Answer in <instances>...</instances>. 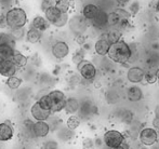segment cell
Wrapping results in <instances>:
<instances>
[{"instance_id":"cell-1","label":"cell","mask_w":159,"mask_h":149,"mask_svg":"<svg viewBox=\"0 0 159 149\" xmlns=\"http://www.w3.org/2000/svg\"><path fill=\"white\" fill-rule=\"evenodd\" d=\"M108 57L114 61L115 63H119V64H125L127 63L130 59L132 55V51L130 46L127 42L120 40L117 43H114L111 46L108 52Z\"/></svg>"},{"instance_id":"cell-2","label":"cell","mask_w":159,"mask_h":149,"mask_svg":"<svg viewBox=\"0 0 159 149\" xmlns=\"http://www.w3.org/2000/svg\"><path fill=\"white\" fill-rule=\"evenodd\" d=\"M7 23L11 28L24 27L27 23V14L21 8H13L9 10L6 14Z\"/></svg>"},{"instance_id":"cell-3","label":"cell","mask_w":159,"mask_h":149,"mask_svg":"<svg viewBox=\"0 0 159 149\" xmlns=\"http://www.w3.org/2000/svg\"><path fill=\"white\" fill-rule=\"evenodd\" d=\"M126 138H125L124 134L117 130H108L105 132L104 136H103V142L108 148L113 149L116 147H119L125 143Z\"/></svg>"},{"instance_id":"cell-4","label":"cell","mask_w":159,"mask_h":149,"mask_svg":"<svg viewBox=\"0 0 159 149\" xmlns=\"http://www.w3.org/2000/svg\"><path fill=\"white\" fill-rule=\"evenodd\" d=\"M48 96L51 99V112H60L65 108L66 104V96L62 91L60 90H53L48 94Z\"/></svg>"},{"instance_id":"cell-5","label":"cell","mask_w":159,"mask_h":149,"mask_svg":"<svg viewBox=\"0 0 159 149\" xmlns=\"http://www.w3.org/2000/svg\"><path fill=\"white\" fill-rule=\"evenodd\" d=\"M139 139H140L141 144H143L144 146H147V147H151V146H154L157 143L158 133L153 128H144L143 130L140 131Z\"/></svg>"},{"instance_id":"cell-6","label":"cell","mask_w":159,"mask_h":149,"mask_svg":"<svg viewBox=\"0 0 159 149\" xmlns=\"http://www.w3.org/2000/svg\"><path fill=\"white\" fill-rule=\"evenodd\" d=\"M77 70L80 74L82 78L84 80H88V81H91L95 78L96 76V68L95 66L91 63L90 61H82L80 64L77 65Z\"/></svg>"},{"instance_id":"cell-7","label":"cell","mask_w":159,"mask_h":149,"mask_svg":"<svg viewBox=\"0 0 159 149\" xmlns=\"http://www.w3.org/2000/svg\"><path fill=\"white\" fill-rule=\"evenodd\" d=\"M30 113L36 121H47L51 117L52 112L43 108L37 101L35 104H33L32 108H30Z\"/></svg>"},{"instance_id":"cell-8","label":"cell","mask_w":159,"mask_h":149,"mask_svg":"<svg viewBox=\"0 0 159 149\" xmlns=\"http://www.w3.org/2000/svg\"><path fill=\"white\" fill-rule=\"evenodd\" d=\"M69 27H70L71 32L75 33L76 35H81L82 33L86 30L87 28V23H86V19L84 16H74L73 19L69 21Z\"/></svg>"},{"instance_id":"cell-9","label":"cell","mask_w":159,"mask_h":149,"mask_svg":"<svg viewBox=\"0 0 159 149\" xmlns=\"http://www.w3.org/2000/svg\"><path fill=\"white\" fill-rule=\"evenodd\" d=\"M68 53H69V46L66 42L57 41L52 46V54L55 59H63L68 55Z\"/></svg>"},{"instance_id":"cell-10","label":"cell","mask_w":159,"mask_h":149,"mask_svg":"<svg viewBox=\"0 0 159 149\" xmlns=\"http://www.w3.org/2000/svg\"><path fill=\"white\" fill-rule=\"evenodd\" d=\"M17 66L12 61L8 59H0V75L3 77H12L15 76V72L17 70Z\"/></svg>"},{"instance_id":"cell-11","label":"cell","mask_w":159,"mask_h":149,"mask_svg":"<svg viewBox=\"0 0 159 149\" xmlns=\"http://www.w3.org/2000/svg\"><path fill=\"white\" fill-rule=\"evenodd\" d=\"M50 124L47 121H36L35 124H34L33 134L36 137L42 138V137H46L50 133Z\"/></svg>"},{"instance_id":"cell-12","label":"cell","mask_w":159,"mask_h":149,"mask_svg":"<svg viewBox=\"0 0 159 149\" xmlns=\"http://www.w3.org/2000/svg\"><path fill=\"white\" fill-rule=\"evenodd\" d=\"M145 72L141 67H131L127 72V78L131 83H140L144 80Z\"/></svg>"},{"instance_id":"cell-13","label":"cell","mask_w":159,"mask_h":149,"mask_svg":"<svg viewBox=\"0 0 159 149\" xmlns=\"http://www.w3.org/2000/svg\"><path fill=\"white\" fill-rule=\"evenodd\" d=\"M13 135H14V131L10 122L6 121L0 123V142H9L10 139H12Z\"/></svg>"},{"instance_id":"cell-14","label":"cell","mask_w":159,"mask_h":149,"mask_svg":"<svg viewBox=\"0 0 159 149\" xmlns=\"http://www.w3.org/2000/svg\"><path fill=\"white\" fill-rule=\"evenodd\" d=\"M101 11L94 4H87L82 9V16L86 20H95L100 15Z\"/></svg>"},{"instance_id":"cell-15","label":"cell","mask_w":159,"mask_h":149,"mask_svg":"<svg viewBox=\"0 0 159 149\" xmlns=\"http://www.w3.org/2000/svg\"><path fill=\"white\" fill-rule=\"evenodd\" d=\"M111 44L109 43V41L107 39H98L94 44L95 52L98 55H107L109 52V49H111Z\"/></svg>"},{"instance_id":"cell-16","label":"cell","mask_w":159,"mask_h":149,"mask_svg":"<svg viewBox=\"0 0 159 149\" xmlns=\"http://www.w3.org/2000/svg\"><path fill=\"white\" fill-rule=\"evenodd\" d=\"M44 15H46V19L49 21V23L53 25V24L61 17L62 12L57 8V7L53 6V7H50V8L47 9V10L44 11Z\"/></svg>"},{"instance_id":"cell-17","label":"cell","mask_w":159,"mask_h":149,"mask_svg":"<svg viewBox=\"0 0 159 149\" xmlns=\"http://www.w3.org/2000/svg\"><path fill=\"white\" fill-rule=\"evenodd\" d=\"M49 26H50V23H49V21L46 19V17L36 16L35 19L33 20L32 27L37 30H39V32H41V33L46 32V30L49 28Z\"/></svg>"},{"instance_id":"cell-18","label":"cell","mask_w":159,"mask_h":149,"mask_svg":"<svg viewBox=\"0 0 159 149\" xmlns=\"http://www.w3.org/2000/svg\"><path fill=\"white\" fill-rule=\"evenodd\" d=\"M127 96L130 102H139L143 99V92L139 86L134 85L128 89Z\"/></svg>"},{"instance_id":"cell-19","label":"cell","mask_w":159,"mask_h":149,"mask_svg":"<svg viewBox=\"0 0 159 149\" xmlns=\"http://www.w3.org/2000/svg\"><path fill=\"white\" fill-rule=\"evenodd\" d=\"M80 105H79V102L78 99H76L75 97H69L67 99L66 104H65V108L64 110L69 115H74L79 110Z\"/></svg>"},{"instance_id":"cell-20","label":"cell","mask_w":159,"mask_h":149,"mask_svg":"<svg viewBox=\"0 0 159 149\" xmlns=\"http://www.w3.org/2000/svg\"><path fill=\"white\" fill-rule=\"evenodd\" d=\"M15 48H12L7 44H0V59H8L11 61L14 55Z\"/></svg>"},{"instance_id":"cell-21","label":"cell","mask_w":159,"mask_h":149,"mask_svg":"<svg viewBox=\"0 0 159 149\" xmlns=\"http://www.w3.org/2000/svg\"><path fill=\"white\" fill-rule=\"evenodd\" d=\"M11 61H12L13 63L17 66V67H25V66L27 65L28 59L23 54V53H21L20 51L15 50L14 55H13V57H12Z\"/></svg>"},{"instance_id":"cell-22","label":"cell","mask_w":159,"mask_h":149,"mask_svg":"<svg viewBox=\"0 0 159 149\" xmlns=\"http://www.w3.org/2000/svg\"><path fill=\"white\" fill-rule=\"evenodd\" d=\"M42 33L39 30L35 29V28H30L28 29V32L26 33V40H27L30 43H37L41 40Z\"/></svg>"},{"instance_id":"cell-23","label":"cell","mask_w":159,"mask_h":149,"mask_svg":"<svg viewBox=\"0 0 159 149\" xmlns=\"http://www.w3.org/2000/svg\"><path fill=\"white\" fill-rule=\"evenodd\" d=\"M0 44H7L12 48H14L16 44V40L10 35V33H1L0 34Z\"/></svg>"},{"instance_id":"cell-24","label":"cell","mask_w":159,"mask_h":149,"mask_svg":"<svg viewBox=\"0 0 159 149\" xmlns=\"http://www.w3.org/2000/svg\"><path fill=\"white\" fill-rule=\"evenodd\" d=\"M145 81L148 84H153L155 83L158 80V75H157V68H151L148 72H145V77H144Z\"/></svg>"},{"instance_id":"cell-25","label":"cell","mask_w":159,"mask_h":149,"mask_svg":"<svg viewBox=\"0 0 159 149\" xmlns=\"http://www.w3.org/2000/svg\"><path fill=\"white\" fill-rule=\"evenodd\" d=\"M22 84V79L16 76H12V77H9L7 79V85L9 86L12 90H16L20 88V85Z\"/></svg>"},{"instance_id":"cell-26","label":"cell","mask_w":159,"mask_h":149,"mask_svg":"<svg viewBox=\"0 0 159 149\" xmlns=\"http://www.w3.org/2000/svg\"><path fill=\"white\" fill-rule=\"evenodd\" d=\"M120 38H121V33H120L118 29H113V30H111V32L107 33V40H108L111 44L119 42Z\"/></svg>"},{"instance_id":"cell-27","label":"cell","mask_w":159,"mask_h":149,"mask_svg":"<svg viewBox=\"0 0 159 149\" xmlns=\"http://www.w3.org/2000/svg\"><path fill=\"white\" fill-rule=\"evenodd\" d=\"M80 125V119L77 116H70V117L67 119L66 122V128H68L69 130L75 131L76 129H78Z\"/></svg>"},{"instance_id":"cell-28","label":"cell","mask_w":159,"mask_h":149,"mask_svg":"<svg viewBox=\"0 0 159 149\" xmlns=\"http://www.w3.org/2000/svg\"><path fill=\"white\" fill-rule=\"evenodd\" d=\"M10 35L14 38L15 40H21L23 39L24 36H26L25 34V29L24 27H21V28H11V32H10Z\"/></svg>"},{"instance_id":"cell-29","label":"cell","mask_w":159,"mask_h":149,"mask_svg":"<svg viewBox=\"0 0 159 149\" xmlns=\"http://www.w3.org/2000/svg\"><path fill=\"white\" fill-rule=\"evenodd\" d=\"M55 7L61 11L62 13H67L70 8V1L68 0H60L55 2Z\"/></svg>"},{"instance_id":"cell-30","label":"cell","mask_w":159,"mask_h":149,"mask_svg":"<svg viewBox=\"0 0 159 149\" xmlns=\"http://www.w3.org/2000/svg\"><path fill=\"white\" fill-rule=\"evenodd\" d=\"M59 137L63 141H69L74 137V131L69 130L68 128L66 129H62L59 132Z\"/></svg>"},{"instance_id":"cell-31","label":"cell","mask_w":159,"mask_h":149,"mask_svg":"<svg viewBox=\"0 0 159 149\" xmlns=\"http://www.w3.org/2000/svg\"><path fill=\"white\" fill-rule=\"evenodd\" d=\"M114 12L117 14L118 19L120 20V23L127 22L128 20H129V17H130V13L128 12L127 10H125V9H116Z\"/></svg>"},{"instance_id":"cell-32","label":"cell","mask_w":159,"mask_h":149,"mask_svg":"<svg viewBox=\"0 0 159 149\" xmlns=\"http://www.w3.org/2000/svg\"><path fill=\"white\" fill-rule=\"evenodd\" d=\"M106 23L108 24L109 26H115V25H118V24H120V20L118 19L117 14H116L115 12H111L109 13L108 15L106 16Z\"/></svg>"},{"instance_id":"cell-33","label":"cell","mask_w":159,"mask_h":149,"mask_svg":"<svg viewBox=\"0 0 159 149\" xmlns=\"http://www.w3.org/2000/svg\"><path fill=\"white\" fill-rule=\"evenodd\" d=\"M73 59L74 64H76V65L80 64L82 61H84V50H78L77 52L74 53L73 59Z\"/></svg>"},{"instance_id":"cell-34","label":"cell","mask_w":159,"mask_h":149,"mask_svg":"<svg viewBox=\"0 0 159 149\" xmlns=\"http://www.w3.org/2000/svg\"><path fill=\"white\" fill-rule=\"evenodd\" d=\"M38 103L43 108H46V109H48V110H51V99L48 95H43V96L40 97V99H38Z\"/></svg>"},{"instance_id":"cell-35","label":"cell","mask_w":159,"mask_h":149,"mask_svg":"<svg viewBox=\"0 0 159 149\" xmlns=\"http://www.w3.org/2000/svg\"><path fill=\"white\" fill-rule=\"evenodd\" d=\"M67 22H68V14H67V13H62L61 17H60L53 25H54L55 27H63V26H65L67 24Z\"/></svg>"},{"instance_id":"cell-36","label":"cell","mask_w":159,"mask_h":149,"mask_svg":"<svg viewBox=\"0 0 159 149\" xmlns=\"http://www.w3.org/2000/svg\"><path fill=\"white\" fill-rule=\"evenodd\" d=\"M121 119L125 123L130 124L132 121H133V113H132L131 112H129V110H126V112H122Z\"/></svg>"},{"instance_id":"cell-37","label":"cell","mask_w":159,"mask_h":149,"mask_svg":"<svg viewBox=\"0 0 159 149\" xmlns=\"http://www.w3.org/2000/svg\"><path fill=\"white\" fill-rule=\"evenodd\" d=\"M59 148V144L57 142L50 139V141H47L43 145V149H57Z\"/></svg>"},{"instance_id":"cell-38","label":"cell","mask_w":159,"mask_h":149,"mask_svg":"<svg viewBox=\"0 0 159 149\" xmlns=\"http://www.w3.org/2000/svg\"><path fill=\"white\" fill-rule=\"evenodd\" d=\"M82 146H84V149H91L94 146V142H93V139L90 138V137H87V138H84V142H82Z\"/></svg>"},{"instance_id":"cell-39","label":"cell","mask_w":159,"mask_h":149,"mask_svg":"<svg viewBox=\"0 0 159 149\" xmlns=\"http://www.w3.org/2000/svg\"><path fill=\"white\" fill-rule=\"evenodd\" d=\"M24 124V128H25V130L27 131V132H30L33 133V129H34V122L30 121V120H25V121L23 122Z\"/></svg>"},{"instance_id":"cell-40","label":"cell","mask_w":159,"mask_h":149,"mask_svg":"<svg viewBox=\"0 0 159 149\" xmlns=\"http://www.w3.org/2000/svg\"><path fill=\"white\" fill-rule=\"evenodd\" d=\"M53 6H55V4L52 3V0H42V2H41V8L43 11H46L47 9H49L50 7H53Z\"/></svg>"},{"instance_id":"cell-41","label":"cell","mask_w":159,"mask_h":149,"mask_svg":"<svg viewBox=\"0 0 159 149\" xmlns=\"http://www.w3.org/2000/svg\"><path fill=\"white\" fill-rule=\"evenodd\" d=\"M139 8H140V7H139L138 2H134V3H132L131 7H130V10L133 13H136V12H139Z\"/></svg>"},{"instance_id":"cell-42","label":"cell","mask_w":159,"mask_h":149,"mask_svg":"<svg viewBox=\"0 0 159 149\" xmlns=\"http://www.w3.org/2000/svg\"><path fill=\"white\" fill-rule=\"evenodd\" d=\"M69 82H70L73 85H74V84H78V83H79V78H78L77 76H74V77L70 78V81H69Z\"/></svg>"},{"instance_id":"cell-43","label":"cell","mask_w":159,"mask_h":149,"mask_svg":"<svg viewBox=\"0 0 159 149\" xmlns=\"http://www.w3.org/2000/svg\"><path fill=\"white\" fill-rule=\"evenodd\" d=\"M12 0H0V6L2 7H7V6H10Z\"/></svg>"},{"instance_id":"cell-44","label":"cell","mask_w":159,"mask_h":149,"mask_svg":"<svg viewBox=\"0 0 159 149\" xmlns=\"http://www.w3.org/2000/svg\"><path fill=\"white\" fill-rule=\"evenodd\" d=\"M153 125H154V129H157L159 130V118H156L153 120Z\"/></svg>"},{"instance_id":"cell-45","label":"cell","mask_w":159,"mask_h":149,"mask_svg":"<svg viewBox=\"0 0 159 149\" xmlns=\"http://www.w3.org/2000/svg\"><path fill=\"white\" fill-rule=\"evenodd\" d=\"M76 40H77V42L79 44H82L84 42V38L82 37L81 35H78V37H77V39H76Z\"/></svg>"},{"instance_id":"cell-46","label":"cell","mask_w":159,"mask_h":149,"mask_svg":"<svg viewBox=\"0 0 159 149\" xmlns=\"http://www.w3.org/2000/svg\"><path fill=\"white\" fill-rule=\"evenodd\" d=\"M154 113H155V117L159 118V104L155 107V110H154Z\"/></svg>"},{"instance_id":"cell-47","label":"cell","mask_w":159,"mask_h":149,"mask_svg":"<svg viewBox=\"0 0 159 149\" xmlns=\"http://www.w3.org/2000/svg\"><path fill=\"white\" fill-rule=\"evenodd\" d=\"M113 149H128V146H127L126 142H125L121 146H119V147H116V148H113Z\"/></svg>"},{"instance_id":"cell-48","label":"cell","mask_w":159,"mask_h":149,"mask_svg":"<svg viewBox=\"0 0 159 149\" xmlns=\"http://www.w3.org/2000/svg\"><path fill=\"white\" fill-rule=\"evenodd\" d=\"M118 1V3L119 4H126V3H128V2L130 1V0H117Z\"/></svg>"},{"instance_id":"cell-49","label":"cell","mask_w":159,"mask_h":149,"mask_svg":"<svg viewBox=\"0 0 159 149\" xmlns=\"http://www.w3.org/2000/svg\"><path fill=\"white\" fill-rule=\"evenodd\" d=\"M156 10H157L158 12H159V0L157 1V3H156Z\"/></svg>"},{"instance_id":"cell-50","label":"cell","mask_w":159,"mask_h":149,"mask_svg":"<svg viewBox=\"0 0 159 149\" xmlns=\"http://www.w3.org/2000/svg\"><path fill=\"white\" fill-rule=\"evenodd\" d=\"M157 75H158V79H159V67L157 68Z\"/></svg>"},{"instance_id":"cell-51","label":"cell","mask_w":159,"mask_h":149,"mask_svg":"<svg viewBox=\"0 0 159 149\" xmlns=\"http://www.w3.org/2000/svg\"><path fill=\"white\" fill-rule=\"evenodd\" d=\"M153 149H159V147H154Z\"/></svg>"},{"instance_id":"cell-52","label":"cell","mask_w":159,"mask_h":149,"mask_svg":"<svg viewBox=\"0 0 159 149\" xmlns=\"http://www.w3.org/2000/svg\"><path fill=\"white\" fill-rule=\"evenodd\" d=\"M57 1H60V0H55V2H57Z\"/></svg>"},{"instance_id":"cell-53","label":"cell","mask_w":159,"mask_h":149,"mask_svg":"<svg viewBox=\"0 0 159 149\" xmlns=\"http://www.w3.org/2000/svg\"><path fill=\"white\" fill-rule=\"evenodd\" d=\"M68 1H74V0H68Z\"/></svg>"},{"instance_id":"cell-54","label":"cell","mask_w":159,"mask_h":149,"mask_svg":"<svg viewBox=\"0 0 159 149\" xmlns=\"http://www.w3.org/2000/svg\"><path fill=\"white\" fill-rule=\"evenodd\" d=\"M158 84H159V79H158Z\"/></svg>"},{"instance_id":"cell-55","label":"cell","mask_w":159,"mask_h":149,"mask_svg":"<svg viewBox=\"0 0 159 149\" xmlns=\"http://www.w3.org/2000/svg\"><path fill=\"white\" fill-rule=\"evenodd\" d=\"M0 34H1V33H0Z\"/></svg>"}]
</instances>
